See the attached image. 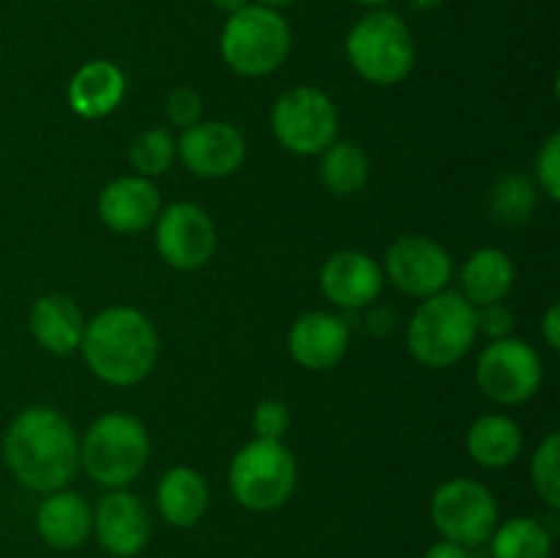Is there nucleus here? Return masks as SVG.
Returning a JSON list of instances; mask_svg holds the SVG:
<instances>
[{
	"instance_id": "nucleus-1",
	"label": "nucleus",
	"mask_w": 560,
	"mask_h": 558,
	"mask_svg": "<svg viewBox=\"0 0 560 558\" xmlns=\"http://www.w3.org/2000/svg\"><path fill=\"white\" fill-rule=\"evenodd\" d=\"M3 460L20 485L49 496L63 490L80 470V441L63 414L36 405L9 425Z\"/></svg>"
},
{
	"instance_id": "nucleus-19",
	"label": "nucleus",
	"mask_w": 560,
	"mask_h": 558,
	"mask_svg": "<svg viewBox=\"0 0 560 558\" xmlns=\"http://www.w3.org/2000/svg\"><path fill=\"white\" fill-rule=\"evenodd\" d=\"M211 503V490L200 470L189 468V465H178L170 468L167 474L159 479L156 487V507L159 514L167 520L175 528H191L200 523Z\"/></svg>"
},
{
	"instance_id": "nucleus-38",
	"label": "nucleus",
	"mask_w": 560,
	"mask_h": 558,
	"mask_svg": "<svg viewBox=\"0 0 560 558\" xmlns=\"http://www.w3.org/2000/svg\"><path fill=\"white\" fill-rule=\"evenodd\" d=\"M355 3H361V5H370V9H381V5L392 3V0H355Z\"/></svg>"
},
{
	"instance_id": "nucleus-34",
	"label": "nucleus",
	"mask_w": 560,
	"mask_h": 558,
	"mask_svg": "<svg viewBox=\"0 0 560 558\" xmlns=\"http://www.w3.org/2000/svg\"><path fill=\"white\" fill-rule=\"evenodd\" d=\"M424 558H470V553H468V547L457 545V542L441 539V542H435L432 547H427Z\"/></svg>"
},
{
	"instance_id": "nucleus-23",
	"label": "nucleus",
	"mask_w": 560,
	"mask_h": 558,
	"mask_svg": "<svg viewBox=\"0 0 560 558\" xmlns=\"http://www.w3.org/2000/svg\"><path fill=\"white\" fill-rule=\"evenodd\" d=\"M465 446L481 468H506L523 452V430L509 416L490 414L470 425Z\"/></svg>"
},
{
	"instance_id": "nucleus-8",
	"label": "nucleus",
	"mask_w": 560,
	"mask_h": 558,
	"mask_svg": "<svg viewBox=\"0 0 560 558\" xmlns=\"http://www.w3.org/2000/svg\"><path fill=\"white\" fill-rule=\"evenodd\" d=\"M430 514L443 539L463 547H479L498 525V501L481 481L448 479L435 490Z\"/></svg>"
},
{
	"instance_id": "nucleus-27",
	"label": "nucleus",
	"mask_w": 560,
	"mask_h": 558,
	"mask_svg": "<svg viewBox=\"0 0 560 558\" xmlns=\"http://www.w3.org/2000/svg\"><path fill=\"white\" fill-rule=\"evenodd\" d=\"M175 156V140L167 129H148L135 137L129 148V164L137 175L142 178H156L173 167Z\"/></svg>"
},
{
	"instance_id": "nucleus-22",
	"label": "nucleus",
	"mask_w": 560,
	"mask_h": 558,
	"mask_svg": "<svg viewBox=\"0 0 560 558\" xmlns=\"http://www.w3.org/2000/svg\"><path fill=\"white\" fill-rule=\"evenodd\" d=\"M514 288L512 257L495 246L474 252L463 266V295L474 306H487L503 301Z\"/></svg>"
},
{
	"instance_id": "nucleus-30",
	"label": "nucleus",
	"mask_w": 560,
	"mask_h": 558,
	"mask_svg": "<svg viewBox=\"0 0 560 558\" xmlns=\"http://www.w3.org/2000/svg\"><path fill=\"white\" fill-rule=\"evenodd\" d=\"M164 113H167L170 124L180 126V129H189V126L200 124L202 118L200 93L191 91V88H175V91H170L167 102H164Z\"/></svg>"
},
{
	"instance_id": "nucleus-13",
	"label": "nucleus",
	"mask_w": 560,
	"mask_h": 558,
	"mask_svg": "<svg viewBox=\"0 0 560 558\" xmlns=\"http://www.w3.org/2000/svg\"><path fill=\"white\" fill-rule=\"evenodd\" d=\"M180 162L200 178H224L233 175L246 159V140L235 126L224 120H200L184 129L175 142Z\"/></svg>"
},
{
	"instance_id": "nucleus-36",
	"label": "nucleus",
	"mask_w": 560,
	"mask_h": 558,
	"mask_svg": "<svg viewBox=\"0 0 560 558\" xmlns=\"http://www.w3.org/2000/svg\"><path fill=\"white\" fill-rule=\"evenodd\" d=\"M257 5H266V9H284V5H290V3H295V0H255Z\"/></svg>"
},
{
	"instance_id": "nucleus-25",
	"label": "nucleus",
	"mask_w": 560,
	"mask_h": 558,
	"mask_svg": "<svg viewBox=\"0 0 560 558\" xmlns=\"http://www.w3.org/2000/svg\"><path fill=\"white\" fill-rule=\"evenodd\" d=\"M320 175L334 195L350 197L370 181V159L355 142L334 140L323 151Z\"/></svg>"
},
{
	"instance_id": "nucleus-35",
	"label": "nucleus",
	"mask_w": 560,
	"mask_h": 558,
	"mask_svg": "<svg viewBox=\"0 0 560 558\" xmlns=\"http://www.w3.org/2000/svg\"><path fill=\"white\" fill-rule=\"evenodd\" d=\"M252 0H213V5H217L219 11H224V14H235V11H241V9H246V5H249Z\"/></svg>"
},
{
	"instance_id": "nucleus-9",
	"label": "nucleus",
	"mask_w": 560,
	"mask_h": 558,
	"mask_svg": "<svg viewBox=\"0 0 560 558\" xmlns=\"http://www.w3.org/2000/svg\"><path fill=\"white\" fill-rule=\"evenodd\" d=\"M271 126L277 140L299 156L323 153L337 140L339 115L331 98L310 85L282 93L273 104Z\"/></svg>"
},
{
	"instance_id": "nucleus-7",
	"label": "nucleus",
	"mask_w": 560,
	"mask_h": 558,
	"mask_svg": "<svg viewBox=\"0 0 560 558\" xmlns=\"http://www.w3.org/2000/svg\"><path fill=\"white\" fill-rule=\"evenodd\" d=\"M299 485V465L282 441L255 438L230 463V490L249 512L284 507Z\"/></svg>"
},
{
	"instance_id": "nucleus-2",
	"label": "nucleus",
	"mask_w": 560,
	"mask_h": 558,
	"mask_svg": "<svg viewBox=\"0 0 560 558\" xmlns=\"http://www.w3.org/2000/svg\"><path fill=\"white\" fill-rule=\"evenodd\" d=\"M82 356L98 381L109 386H135L153 370L159 337L153 323L135 306H109L85 323Z\"/></svg>"
},
{
	"instance_id": "nucleus-32",
	"label": "nucleus",
	"mask_w": 560,
	"mask_h": 558,
	"mask_svg": "<svg viewBox=\"0 0 560 558\" xmlns=\"http://www.w3.org/2000/svg\"><path fill=\"white\" fill-rule=\"evenodd\" d=\"M514 326V312L512 306H506L503 301H495V304H487L476 310V328L481 334H487L490 339H503L509 337Z\"/></svg>"
},
{
	"instance_id": "nucleus-31",
	"label": "nucleus",
	"mask_w": 560,
	"mask_h": 558,
	"mask_svg": "<svg viewBox=\"0 0 560 558\" xmlns=\"http://www.w3.org/2000/svg\"><path fill=\"white\" fill-rule=\"evenodd\" d=\"M536 170H539V184L552 200H560V135H550V140L541 148L539 159H536Z\"/></svg>"
},
{
	"instance_id": "nucleus-16",
	"label": "nucleus",
	"mask_w": 560,
	"mask_h": 558,
	"mask_svg": "<svg viewBox=\"0 0 560 558\" xmlns=\"http://www.w3.org/2000/svg\"><path fill=\"white\" fill-rule=\"evenodd\" d=\"M350 345V328L342 317L328 312H306L288 334L290 356L299 367L312 372L331 370L342 361Z\"/></svg>"
},
{
	"instance_id": "nucleus-4",
	"label": "nucleus",
	"mask_w": 560,
	"mask_h": 558,
	"mask_svg": "<svg viewBox=\"0 0 560 558\" xmlns=\"http://www.w3.org/2000/svg\"><path fill=\"white\" fill-rule=\"evenodd\" d=\"M348 60L372 85H397L413 71L416 42L408 22L386 9H372L348 33Z\"/></svg>"
},
{
	"instance_id": "nucleus-21",
	"label": "nucleus",
	"mask_w": 560,
	"mask_h": 558,
	"mask_svg": "<svg viewBox=\"0 0 560 558\" xmlns=\"http://www.w3.org/2000/svg\"><path fill=\"white\" fill-rule=\"evenodd\" d=\"M31 332L44 350L55 356H69L80 348L85 317L69 295L49 293L33 304Z\"/></svg>"
},
{
	"instance_id": "nucleus-28",
	"label": "nucleus",
	"mask_w": 560,
	"mask_h": 558,
	"mask_svg": "<svg viewBox=\"0 0 560 558\" xmlns=\"http://www.w3.org/2000/svg\"><path fill=\"white\" fill-rule=\"evenodd\" d=\"M560 435L558 432H550L545 441L539 443V449L534 452V460H530V481H534V490L539 492L541 501L550 509L560 507Z\"/></svg>"
},
{
	"instance_id": "nucleus-14",
	"label": "nucleus",
	"mask_w": 560,
	"mask_h": 558,
	"mask_svg": "<svg viewBox=\"0 0 560 558\" xmlns=\"http://www.w3.org/2000/svg\"><path fill=\"white\" fill-rule=\"evenodd\" d=\"M93 534L109 556H137L151 536V518H148L145 503L135 492H126L124 487L113 490L98 501L93 512Z\"/></svg>"
},
{
	"instance_id": "nucleus-26",
	"label": "nucleus",
	"mask_w": 560,
	"mask_h": 558,
	"mask_svg": "<svg viewBox=\"0 0 560 558\" xmlns=\"http://www.w3.org/2000/svg\"><path fill=\"white\" fill-rule=\"evenodd\" d=\"M536 208V186L528 175L509 173L492 186L490 211L501 224L528 222Z\"/></svg>"
},
{
	"instance_id": "nucleus-24",
	"label": "nucleus",
	"mask_w": 560,
	"mask_h": 558,
	"mask_svg": "<svg viewBox=\"0 0 560 558\" xmlns=\"http://www.w3.org/2000/svg\"><path fill=\"white\" fill-rule=\"evenodd\" d=\"M492 558H550L552 536L536 518H512L495 525L490 539Z\"/></svg>"
},
{
	"instance_id": "nucleus-11",
	"label": "nucleus",
	"mask_w": 560,
	"mask_h": 558,
	"mask_svg": "<svg viewBox=\"0 0 560 558\" xmlns=\"http://www.w3.org/2000/svg\"><path fill=\"white\" fill-rule=\"evenodd\" d=\"M156 249L167 266L195 271L217 252V224L195 202H173L156 217Z\"/></svg>"
},
{
	"instance_id": "nucleus-6",
	"label": "nucleus",
	"mask_w": 560,
	"mask_h": 558,
	"mask_svg": "<svg viewBox=\"0 0 560 558\" xmlns=\"http://www.w3.org/2000/svg\"><path fill=\"white\" fill-rule=\"evenodd\" d=\"M290 42V25L277 9L249 3L228 16L219 49L235 74L266 77L284 63Z\"/></svg>"
},
{
	"instance_id": "nucleus-12",
	"label": "nucleus",
	"mask_w": 560,
	"mask_h": 558,
	"mask_svg": "<svg viewBox=\"0 0 560 558\" xmlns=\"http://www.w3.org/2000/svg\"><path fill=\"white\" fill-rule=\"evenodd\" d=\"M454 263L438 241L427 235H402L388 246L386 274L402 293L430 299L448 284Z\"/></svg>"
},
{
	"instance_id": "nucleus-29",
	"label": "nucleus",
	"mask_w": 560,
	"mask_h": 558,
	"mask_svg": "<svg viewBox=\"0 0 560 558\" xmlns=\"http://www.w3.org/2000/svg\"><path fill=\"white\" fill-rule=\"evenodd\" d=\"M252 427H255L257 438L282 441L284 432L290 430L288 405L279 403V399H266V403H260L255 408V414H252Z\"/></svg>"
},
{
	"instance_id": "nucleus-10",
	"label": "nucleus",
	"mask_w": 560,
	"mask_h": 558,
	"mask_svg": "<svg viewBox=\"0 0 560 558\" xmlns=\"http://www.w3.org/2000/svg\"><path fill=\"white\" fill-rule=\"evenodd\" d=\"M545 381V364L534 345L517 337L492 339L476 364V383L498 405H520Z\"/></svg>"
},
{
	"instance_id": "nucleus-33",
	"label": "nucleus",
	"mask_w": 560,
	"mask_h": 558,
	"mask_svg": "<svg viewBox=\"0 0 560 558\" xmlns=\"http://www.w3.org/2000/svg\"><path fill=\"white\" fill-rule=\"evenodd\" d=\"M541 332H545V339L547 345H550L552 350L560 348V306L552 304L550 310H547L545 321H541Z\"/></svg>"
},
{
	"instance_id": "nucleus-20",
	"label": "nucleus",
	"mask_w": 560,
	"mask_h": 558,
	"mask_svg": "<svg viewBox=\"0 0 560 558\" xmlns=\"http://www.w3.org/2000/svg\"><path fill=\"white\" fill-rule=\"evenodd\" d=\"M126 93V77L109 60H88L69 82V104L80 118H104Z\"/></svg>"
},
{
	"instance_id": "nucleus-37",
	"label": "nucleus",
	"mask_w": 560,
	"mask_h": 558,
	"mask_svg": "<svg viewBox=\"0 0 560 558\" xmlns=\"http://www.w3.org/2000/svg\"><path fill=\"white\" fill-rule=\"evenodd\" d=\"M410 3H413L419 11H430V9H438L443 0H410Z\"/></svg>"
},
{
	"instance_id": "nucleus-5",
	"label": "nucleus",
	"mask_w": 560,
	"mask_h": 558,
	"mask_svg": "<svg viewBox=\"0 0 560 558\" xmlns=\"http://www.w3.org/2000/svg\"><path fill=\"white\" fill-rule=\"evenodd\" d=\"M151 438L145 425L129 414H107L93 421L80 446L85 474L109 490L131 485L145 470Z\"/></svg>"
},
{
	"instance_id": "nucleus-3",
	"label": "nucleus",
	"mask_w": 560,
	"mask_h": 558,
	"mask_svg": "<svg viewBox=\"0 0 560 558\" xmlns=\"http://www.w3.org/2000/svg\"><path fill=\"white\" fill-rule=\"evenodd\" d=\"M476 334V306L465 295L441 290L421 301L410 317L408 348L419 364L446 370L474 348Z\"/></svg>"
},
{
	"instance_id": "nucleus-15",
	"label": "nucleus",
	"mask_w": 560,
	"mask_h": 558,
	"mask_svg": "<svg viewBox=\"0 0 560 558\" xmlns=\"http://www.w3.org/2000/svg\"><path fill=\"white\" fill-rule=\"evenodd\" d=\"M320 290L342 310H364L381 295L383 268L364 252H337L323 266Z\"/></svg>"
},
{
	"instance_id": "nucleus-17",
	"label": "nucleus",
	"mask_w": 560,
	"mask_h": 558,
	"mask_svg": "<svg viewBox=\"0 0 560 558\" xmlns=\"http://www.w3.org/2000/svg\"><path fill=\"white\" fill-rule=\"evenodd\" d=\"M162 211V195L156 184L142 175H124L104 186L98 197V217L115 233H140L156 222Z\"/></svg>"
},
{
	"instance_id": "nucleus-18",
	"label": "nucleus",
	"mask_w": 560,
	"mask_h": 558,
	"mask_svg": "<svg viewBox=\"0 0 560 558\" xmlns=\"http://www.w3.org/2000/svg\"><path fill=\"white\" fill-rule=\"evenodd\" d=\"M36 531L52 550H77L93 531V512L77 492H49L36 512Z\"/></svg>"
}]
</instances>
